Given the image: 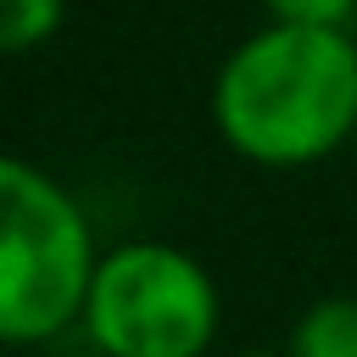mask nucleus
I'll use <instances>...</instances> for the list:
<instances>
[{"label":"nucleus","instance_id":"1","mask_svg":"<svg viewBox=\"0 0 357 357\" xmlns=\"http://www.w3.org/2000/svg\"><path fill=\"white\" fill-rule=\"evenodd\" d=\"M218 139L257 167H312L357 139V28L268 22L212 78Z\"/></svg>","mask_w":357,"mask_h":357},{"label":"nucleus","instance_id":"2","mask_svg":"<svg viewBox=\"0 0 357 357\" xmlns=\"http://www.w3.org/2000/svg\"><path fill=\"white\" fill-rule=\"evenodd\" d=\"M0 340L45 346L84 324L100 268L95 229L78 195L22 156L0 162Z\"/></svg>","mask_w":357,"mask_h":357},{"label":"nucleus","instance_id":"3","mask_svg":"<svg viewBox=\"0 0 357 357\" xmlns=\"http://www.w3.org/2000/svg\"><path fill=\"white\" fill-rule=\"evenodd\" d=\"M223 296L206 262L167 240H128L100 257L84 335L100 357H206Z\"/></svg>","mask_w":357,"mask_h":357},{"label":"nucleus","instance_id":"4","mask_svg":"<svg viewBox=\"0 0 357 357\" xmlns=\"http://www.w3.org/2000/svg\"><path fill=\"white\" fill-rule=\"evenodd\" d=\"M290 357H357V296L312 301L290 329Z\"/></svg>","mask_w":357,"mask_h":357},{"label":"nucleus","instance_id":"5","mask_svg":"<svg viewBox=\"0 0 357 357\" xmlns=\"http://www.w3.org/2000/svg\"><path fill=\"white\" fill-rule=\"evenodd\" d=\"M67 0H0V45L6 56H28L56 39Z\"/></svg>","mask_w":357,"mask_h":357},{"label":"nucleus","instance_id":"6","mask_svg":"<svg viewBox=\"0 0 357 357\" xmlns=\"http://www.w3.org/2000/svg\"><path fill=\"white\" fill-rule=\"evenodd\" d=\"M268 22H307V28H357V0H262Z\"/></svg>","mask_w":357,"mask_h":357},{"label":"nucleus","instance_id":"7","mask_svg":"<svg viewBox=\"0 0 357 357\" xmlns=\"http://www.w3.org/2000/svg\"><path fill=\"white\" fill-rule=\"evenodd\" d=\"M223 357H290V351H257V346H245V351H223Z\"/></svg>","mask_w":357,"mask_h":357},{"label":"nucleus","instance_id":"8","mask_svg":"<svg viewBox=\"0 0 357 357\" xmlns=\"http://www.w3.org/2000/svg\"><path fill=\"white\" fill-rule=\"evenodd\" d=\"M11 357H17V351H11Z\"/></svg>","mask_w":357,"mask_h":357}]
</instances>
